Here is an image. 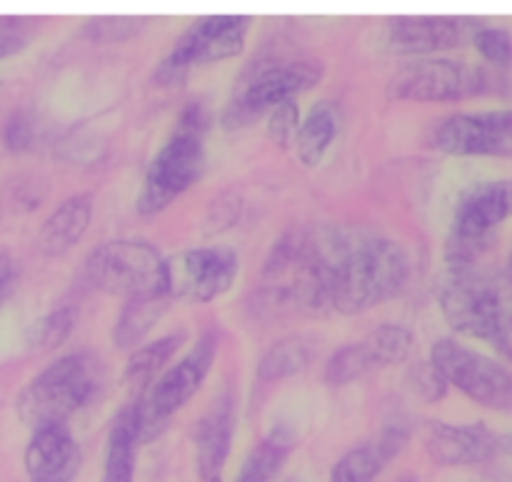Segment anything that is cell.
I'll return each instance as SVG.
<instances>
[{
    "instance_id": "1",
    "label": "cell",
    "mask_w": 512,
    "mask_h": 482,
    "mask_svg": "<svg viewBox=\"0 0 512 482\" xmlns=\"http://www.w3.org/2000/svg\"><path fill=\"white\" fill-rule=\"evenodd\" d=\"M408 253L390 238L360 233L330 283V313L358 315L393 298L408 280Z\"/></svg>"
},
{
    "instance_id": "2",
    "label": "cell",
    "mask_w": 512,
    "mask_h": 482,
    "mask_svg": "<svg viewBox=\"0 0 512 482\" xmlns=\"http://www.w3.org/2000/svg\"><path fill=\"white\" fill-rule=\"evenodd\" d=\"M440 310L455 333L488 340L512 358V280L475 268L450 270L440 288Z\"/></svg>"
},
{
    "instance_id": "3",
    "label": "cell",
    "mask_w": 512,
    "mask_h": 482,
    "mask_svg": "<svg viewBox=\"0 0 512 482\" xmlns=\"http://www.w3.org/2000/svg\"><path fill=\"white\" fill-rule=\"evenodd\" d=\"M203 133L205 110L198 103L188 105L145 170L143 188L135 200L140 215L163 213L190 185H195L205 165Z\"/></svg>"
},
{
    "instance_id": "4",
    "label": "cell",
    "mask_w": 512,
    "mask_h": 482,
    "mask_svg": "<svg viewBox=\"0 0 512 482\" xmlns=\"http://www.w3.org/2000/svg\"><path fill=\"white\" fill-rule=\"evenodd\" d=\"M95 388V360L85 353H70L30 378L15 400V410L30 430L60 425L93 398Z\"/></svg>"
},
{
    "instance_id": "5",
    "label": "cell",
    "mask_w": 512,
    "mask_h": 482,
    "mask_svg": "<svg viewBox=\"0 0 512 482\" xmlns=\"http://www.w3.org/2000/svg\"><path fill=\"white\" fill-rule=\"evenodd\" d=\"M503 78L483 65L450 58H415L390 78L388 93L410 103H453L498 93Z\"/></svg>"
},
{
    "instance_id": "6",
    "label": "cell",
    "mask_w": 512,
    "mask_h": 482,
    "mask_svg": "<svg viewBox=\"0 0 512 482\" xmlns=\"http://www.w3.org/2000/svg\"><path fill=\"white\" fill-rule=\"evenodd\" d=\"M90 283L115 298L133 300L165 293V258L145 240H108L85 260Z\"/></svg>"
},
{
    "instance_id": "7",
    "label": "cell",
    "mask_w": 512,
    "mask_h": 482,
    "mask_svg": "<svg viewBox=\"0 0 512 482\" xmlns=\"http://www.w3.org/2000/svg\"><path fill=\"white\" fill-rule=\"evenodd\" d=\"M218 333L208 330L198 338V343L183 355L175 365L165 368L155 378V383L138 398L140 413V443L158 438L168 420L193 398L208 378L213 360L218 355Z\"/></svg>"
},
{
    "instance_id": "8",
    "label": "cell",
    "mask_w": 512,
    "mask_h": 482,
    "mask_svg": "<svg viewBox=\"0 0 512 482\" xmlns=\"http://www.w3.org/2000/svg\"><path fill=\"white\" fill-rule=\"evenodd\" d=\"M512 215V180H485L460 198L445 260L450 270L473 268L488 248L493 230Z\"/></svg>"
},
{
    "instance_id": "9",
    "label": "cell",
    "mask_w": 512,
    "mask_h": 482,
    "mask_svg": "<svg viewBox=\"0 0 512 482\" xmlns=\"http://www.w3.org/2000/svg\"><path fill=\"white\" fill-rule=\"evenodd\" d=\"M248 15H205L190 23L175 40L170 53L155 70V78L163 85L180 83L190 70L200 65L223 63L243 53L248 38Z\"/></svg>"
},
{
    "instance_id": "10",
    "label": "cell",
    "mask_w": 512,
    "mask_h": 482,
    "mask_svg": "<svg viewBox=\"0 0 512 482\" xmlns=\"http://www.w3.org/2000/svg\"><path fill=\"white\" fill-rule=\"evenodd\" d=\"M430 363L443 380L478 405L500 413H512V373L498 360L443 338L430 350Z\"/></svg>"
},
{
    "instance_id": "11",
    "label": "cell",
    "mask_w": 512,
    "mask_h": 482,
    "mask_svg": "<svg viewBox=\"0 0 512 482\" xmlns=\"http://www.w3.org/2000/svg\"><path fill=\"white\" fill-rule=\"evenodd\" d=\"M323 78V65L318 60H293V63L270 65L250 78L230 98L223 110V128L238 130L268 115L275 105L295 100L308 93Z\"/></svg>"
},
{
    "instance_id": "12",
    "label": "cell",
    "mask_w": 512,
    "mask_h": 482,
    "mask_svg": "<svg viewBox=\"0 0 512 482\" xmlns=\"http://www.w3.org/2000/svg\"><path fill=\"white\" fill-rule=\"evenodd\" d=\"M238 278V255L230 248L208 245L165 258V293L185 303H210L228 293Z\"/></svg>"
},
{
    "instance_id": "13",
    "label": "cell",
    "mask_w": 512,
    "mask_h": 482,
    "mask_svg": "<svg viewBox=\"0 0 512 482\" xmlns=\"http://www.w3.org/2000/svg\"><path fill=\"white\" fill-rule=\"evenodd\" d=\"M413 350V333L403 325H378L358 343H348L325 363V383L348 385L375 370L403 363Z\"/></svg>"
},
{
    "instance_id": "14",
    "label": "cell",
    "mask_w": 512,
    "mask_h": 482,
    "mask_svg": "<svg viewBox=\"0 0 512 482\" xmlns=\"http://www.w3.org/2000/svg\"><path fill=\"white\" fill-rule=\"evenodd\" d=\"M433 145L448 155L512 158V108L450 115L435 128Z\"/></svg>"
},
{
    "instance_id": "15",
    "label": "cell",
    "mask_w": 512,
    "mask_h": 482,
    "mask_svg": "<svg viewBox=\"0 0 512 482\" xmlns=\"http://www.w3.org/2000/svg\"><path fill=\"white\" fill-rule=\"evenodd\" d=\"M480 28L478 18L463 15H400L388 23L385 43L398 55H430L473 43Z\"/></svg>"
},
{
    "instance_id": "16",
    "label": "cell",
    "mask_w": 512,
    "mask_h": 482,
    "mask_svg": "<svg viewBox=\"0 0 512 482\" xmlns=\"http://www.w3.org/2000/svg\"><path fill=\"white\" fill-rule=\"evenodd\" d=\"M80 463L83 453L68 423L35 428L23 455L28 482H73Z\"/></svg>"
},
{
    "instance_id": "17",
    "label": "cell",
    "mask_w": 512,
    "mask_h": 482,
    "mask_svg": "<svg viewBox=\"0 0 512 482\" xmlns=\"http://www.w3.org/2000/svg\"><path fill=\"white\" fill-rule=\"evenodd\" d=\"M423 440L430 460L445 468L485 463L500 450V438L483 423L450 425L433 420L425 425Z\"/></svg>"
},
{
    "instance_id": "18",
    "label": "cell",
    "mask_w": 512,
    "mask_h": 482,
    "mask_svg": "<svg viewBox=\"0 0 512 482\" xmlns=\"http://www.w3.org/2000/svg\"><path fill=\"white\" fill-rule=\"evenodd\" d=\"M235 433V400L220 395L195 428V468L203 482H223Z\"/></svg>"
},
{
    "instance_id": "19",
    "label": "cell",
    "mask_w": 512,
    "mask_h": 482,
    "mask_svg": "<svg viewBox=\"0 0 512 482\" xmlns=\"http://www.w3.org/2000/svg\"><path fill=\"white\" fill-rule=\"evenodd\" d=\"M410 438V425L405 420H393L378 433V438L363 445H355L348 453L340 455L338 463L330 470L328 482H375L388 468L393 458H398Z\"/></svg>"
},
{
    "instance_id": "20",
    "label": "cell",
    "mask_w": 512,
    "mask_h": 482,
    "mask_svg": "<svg viewBox=\"0 0 512 482\" xmlns=\"http://www.w3.org/2000/svg\"><path fill=\"white\" fill-rule=\"evenodd\" d=\"M93 218V195L78 193L65 198L53 213L45 218L38 233V250L45 258H60L68 253L88 230Z\"/></svg>"
},
{
    "instance_id": "21",
    "label": "cell",
    "mask_w": 512,
    "mask_h": 482,
    "mask_svg": "<svg viewBox=\"0 0 512 482\" xmlns=\"http://www.w3.org/2000/svg\"><path fill=\"white\" fill-rule=\"evenodd\" d=\"M140 445V413L138 400L123 405L115 413L113 425L105 440L103 458V478L100 482H133L135 478V458H138Z\"/></svg>"
},
{
    "instance_id": "22",
    "label": "cell",
    "mask_w": 512,
    "mask_h": 482,
    "mask_svg": "<svg viewBox=\"0 0 512 482\" xmlns=\"http://www.w3.org/2000/svg\"><path fill=\"white\" fill-rule=\"evenodd\" d=\"M340 130V108L333 100H320L300 120L295 133V150L305 168H318Z\"/></svg>"
},
{
    "instance_id": "23",
    "label": "cell",
    "mask_w": 512,
    "mask_h": 482,
    "mask_svg": "<svg viewBox=\"0 0 512 482\" xmlns=\"http://www.w3.org/2000/svg\"><path fill=\"white\" fill-rule=\"evenodd\" d=\"M295 435L285 425L270 430L240 465L235 482H273L295 448Z\"/></svg>"
},
{
    "instance_id": "24",
    "label": "cell",
    "mask_w": 512,
    "mask_h": 482,
    "mask_svg": "<svg viewBox=\"0 0 512 482\" xmlns=\"http://www.w3.org/2000/svg\"><path fill=\"white\" fill-rule=\"evenodd\" d=\"M168 300V293L125 300L118 320H115L113 343L118 348H138V343H143L145 335L163 318V313L168 310Z\"/></svg>"
},
{
    "instance_id": "25",
    "label": "cell",
    "mask_w": 512,
    "mask_h": 482,
    "mask_svg": "<svg viewBox=\"0 0 512 482\" xmlns=\"http://www.w3.org/2000/svg\"><path fill=\"white\" fill-rule=\"evenodd\" d=\"M183 340V333H170L163 335V338L150 340V343L145 345H138V348L130 353L128 363H125V383L145 393V390L155 383V378L163 373L168 360L173 358L175 350L180 348Z\"/></svg>"
},
{
    "instance_id": "26",
    "label": "cell",
    "mask_w": 512,
    "mask_h": 482,
    "mask_svg": "<svg viewBox=\"0 0 512 482\" xmlns=\"http://www.w3.org/2000/svg\"><path fill=\"white\" fill-rule=\"evenodd\" d=\"M310 348L300 338H285L270 345L258 363V378L265 383H278V380L298 375L308 368Z\"/></svg>"
},
{
    "instance_id": "27",
    "label": "cell",
    "mask_w": 512,
    "mask_h": 482,
    "mask_svg": "<svg viewBox=\"0 0 512 482\" xmlns=\"http://www.w3.org/2000/svg\"><path fill=\"white\" fill-rule=\"evenodd\" d=\"M75 325V313L73 308H55L48 315L38 320V323L30 328V348L35 350H53L63 343L70 335Z\"/></svg>"
},
{
    "instance_id": "28",
    "label": "cell",
    "mask_w": 512,
    "mask_h": 482,
    "mask_svg": "<svg viewBox=\"0 0 512 482\" xmlns=\"http://www.w3.org/2000/svg\"><path fill=\"white\" fill-rule=\"evenodd\" d=\"M473 45L490 65L505 68V65L512 63V35L508 30L483 25V28L473 35Z\"/></svg>"
},
{
    "instance_id": "29",
    "label": "cell",
    "mask_w": 512,
    "mask_h": 482,
    "mask_svg": "<svg viewBox=\"0 0 512 482\" xmlns=\"http://www.w3.org/2000/svg\"><path fill=\"white\" fill-rule=\"evenodd\" d=\"M35 35V20L23 15H3L0 18V60L20 53L30 45Z\"/></svg>"
},
{
    "instance_id": "30",
    "label": "cell",
    "mask_w": 512,
    "mask_h": 482,
    "mask_svg": "<svg viewBox=\"0 0 512 482\" xmlns=\"http://www.w3.org/2000/svg\"><path fill=\"white\" fill-rule=\"evenodd\" d=\"M300 125V110L295 100L275 105L268 113V138L278 145H288L295 140Z\"/></svg>"
},
{
    "instance_id": "31",
    "label": "cell",
    "mask_w": 512,
    "mask_h": 482,
    "mask_svg": "<svg viewBox=\"0 0 512 482\" xmlns=\"http://www.w3.org/2000/svg\"><path fill=\"white\" fill-rule=\"evenodd\" d=\"M35 135V125L28 113H13L3 125V143L8 150H25L30 148Z\"/></svg>"
},
{
    "instance_id": "32",
    "label": "cell",
    "mask_w": 512,
    "mask_h": 482,
    "mask_svg": "<svg viewBox=\"0 0 512 482\" xmlns=\"http://www.w3.org/2000/svg\"><path fill=\"white\" fill-rule=\"evenodd\" d=\"M140 20L135 18H98L90 20L88 30L93 38L105 40V43H113V40H123L128 35H133L138 30Z\"/></svg>"
},
{
    "instance_id": "33",
    "label": "cell",
    "mask_w": 512,
    "mask_h": 482,
    "mask_svg": "<svg viewBox=\"0 0 512 482\" xmlns=\"http://www.w3.org/2000/svg\"><path fill=\"white\" fill-rule=\"evenodd\" d=\"M413 385H415V390H418V393L428 400V403L440 400L445 395V390H448V383H445L443 375L435 370V365L430 363V360L428 363L418 365V368L413 370Z\"/></svg>"
},
{
    "instance_id": "34",
    "label": "cell",
    "mask_w": 512,
    "mask_h": 482,
    "mask_svg": "<svg viewBox=\"0 0 512 482\" xmlns=\"http://www.w3.org/2000/svg\"><path fill=\"white\" fill-rule=\"evenodd\" d=\"M213 210H215V230L228 228L238 220L240 213V200L238 198H218L213 200Z\"/></svg>"
},
{
    "instance_id": "35",
    "label": "cell",
    "mask_w": 512,
    "mask_h": 482,
    "mask_svg": "<svg viewBox=\"0 0 512 482\" xmlns=\"http://www.w3.org/2000/svg\"><path fill=\"white\" fill-rule=\"evenodd\" d=\"M15 283V263L10 255H0V305L5 303V298L10 295Z\"/></svg>"
},
{
    "instance_id": "36",
    "label": "cell",
    "mask_w": 512,
    "mask_h": 482,
    "mask_svg": "<svg viewBox=\"0 0 512 482\" xmlns=\"http://www.w3.org/2000/svg\"><path fill=\"white\" fill-rule=\"evenodd\" d=\"M398 482H418V478H415V475H403Z\"/></svg>"
},
{
    "instance_id": "37",
    "label": "cell",
    "mask_w": 512,
    "mask_h": 482,
    "mask_svg": "<svg viewBox=\"0 0 512 482\" xmlns=\"http://www.w3.org/2000/svg\"><path fill=\"white\" fill-rule=\"evenodd\" d=\"M508 273H510V278H512V253H510V258H508Z\"/></svg>"
},
{
    "instance_id": "38",
    "label": "cell",
    "mask_w": 512,
    "mask_h": 482,
    "mask_svg": "<svg viewBox=\"0 0 512 482\" xmlns=\"http://www.w3.org/2000/svg\"><path fill=\"white\" fill-rule=\"evenodd\" d=\"M285 482H305V480L303 478H288Z\"/></svg>"
}]
</instances>
